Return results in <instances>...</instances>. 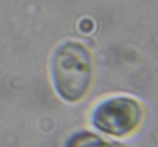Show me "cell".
<instances>
[{
    "label": "cell",
    "mask_w": 158,
    "mask_h": 147,
    "mask_svg": "<svg viewBox=\"0 0 158 147\" xmlns=\"http://www.w3.org/2000/svg\"><path fill=\"white\" fill-rule=\"evenodd\" d=\"M66 147H121L117 143L106 142L105 139L92 133H78L69 140Z\"/></svg>",
    "instance_id": "cell-3"
},
{
    "label": "cell",
    "mask_w": 158,
    "mask_h": 147,
    "mask_svg": "<svg viewBox=\"0 0 158 147\" xmlns=\"http://www.w3.org/2000/svg\"><path fill=\"white\" fill-rule=\"evenodd\" d=\"M94 78L92 54L84 44L66 41L56 50L52 59V80L56 92L69 102L81 100Z\"/></svg>",
    "instance_id": "cell-1"
},
{
    "label": "cell",
    "mask_w": 158,
    "mask_h": 147,
    "mask_svg": "<svg viewBox=\"0 0 158 147\" xmlns=\"http://www.w3.org/2000/svg\"><path fill=\"white\" fill-rule=\"evenodd\" d=\"M143 107L132 98L117 96L96 106L92 114V124L102 132L113 136H125L140 125Z\"/></svg>",
    "instance_id": "cell-2"
}]
</instances>
